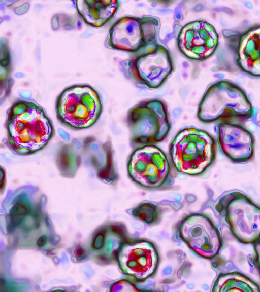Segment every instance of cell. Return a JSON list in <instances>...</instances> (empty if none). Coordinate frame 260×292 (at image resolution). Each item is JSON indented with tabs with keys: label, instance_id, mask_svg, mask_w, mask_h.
Listing matches in <instances>:
<instances>
[{
	"label": "cell",
	"instance_id": "cell-1",
	"mask_svg": "<svg viewBox=\"0 0 260 292\" xmlns=\"http://www.w3.org/2000/svg\"><path fill=\"white\" fill-rule=\"evenodd\" d=\"M3 143L14 155L35 154L55 134L53 124L45 110L31 99L18 98L6 112Z\"/></svg>",
	"mask_w": 260,
	"mask_h": 292
},
{
	"label": "cell",
	"instance_id": "cell-2",
	"mask_svg": "<svg viewBox=\"0 0 260 292\" xmlns=\"http://www.w3.org/2000/svg\"><path fill=\"white\" fill-rule=\"evenodd\" d=\"M216 153L214 138L194 127L181 129L169 147V159L174 169L192 176L203 173L214 161Z\"/></svg>",
	"mask_w": 260,
	"mask_h": 292
},
{
	"label": "cell",
	"instance_id": "cell-3",
	"mask_svg": "<svg viewBox=\"0 0 260 292\" xmlns=\"http://www.w3.org/2000/svg\"><path fill=\"white\" fill-rule=\"evenodd\" d=\"M55 112L59 122L73 130L92 126L100 118L103 103L98 91L86 84H77L64 89L57 96Z\"/></svg>",
	"mask_w": 260,
	"mask_h": 292
},
{
	"label": "cell",
	"instance_id": "cell-4",
	"mask_svg": "<svg viewBox=\"0 0 260 292\" xmlns=\"http://www.w3.org/2000/svg\"><path fill=\"white\" fill-rule=\"evenodd\" d=\"M174 169L166 153L155 144L135 148L128 157V175L136 185L149 190H164L174 182Z\"/></svg>",
	"mask_w": 260,
	"mask_h": 292
},
{
	"label": "cell",
	"instance_id": "cell-5",
	"mask_svg": "<svg viewBox=\"0 0 260 292\" xmlns=\"http://www.w3.org/2000/svg\"><path fill=\"white\" fill-rule=\"evenodd\" d=\"M131 132V143L135 148L162 141L168 135L171 123L166 109L155 107H143V105L133 108L127 117Z\"/></svg>",
	"mask_w": 260,
	"mask_h": 292
},
{
	"label": "cell",
	"instance_id": "cell-6",
	"mask_svg": "<svg viewBox=\"0 0 260 292\" xmlns=\"http://www.w3.org/2000/svg\"><path fill=\"white\" fill-rule=\"evenodd\" d=\"M117 260L123 274L140 282L154 274L159 257L152 242L144 239H129L122 245Z\"/></svg>",
	"mask_w": 260,
	"mask_h": 292
},
{
	"label": "cell",
	"instance_id": "cell-7",
	"mask_svg": "<svg viewBox=\"0 0 260 292\" xmlns=\"http://www.w3.org/2000/svg\"><path fill=\"white\" fill-rule=\"evenodd\" d=\"M177 236L201 257L211 258L218 251L217 231L210 220L203 214H192L185 217L180 224Z\"/></svg>",
	"mask_w": 260,
	"mask_h": 292
},
{
	"label": "cell",
	"instance_id": "cell-8",
	"mask_svg": "<svg viewBox=\"0 0 260 292\" xmlns=\"http://www.w3.org/2000/svg\"><path fill=\"white\" fill-rule=\"evenodd\" d=\"M216 130L219 149L230 159L236 163H244L252 158V134L240 123L220 122Z\"/></svg>",
	"mask_w": 260,
	"mask_h": 292
},
{
	"label": "cell",
	"instance_id": "cell-9",
	"mask_svg": "<svg viewBox=\"0 0 260 292\" xmlns=\"http://www.w3.org/2000/svg\"><path fill=\"white\" fill-rule=\"evenodd\" d=\"M180 39L184 53L196 58L207 56L217 45L215 33L202 22L188 25L181 33Z\"/></svg>",
	"mask_w": 260,
	"mask_h": 292
},
{
	"label": "cell",
	"instance_id": "cell-10",
	"mask_svg": "<svg viewBox=\"0 0 260 292\" xmlns=\"http://www.w3.org/2000/svg\"><path fill=\"white\" fill-rule=\"evenodd\" d=\"M73 2L82 20L95 28L103 26L110 19L117 8L116 1L81 0Z\"/></svg>",
	"mask_w": 260,
	"mask_h": 292
},
{
	"label": "cell",
	"instance_id": "cell-11",
	"mask_svg": "<svg viewBox=\"0 0 260 292\" xmlns=\"http://www.w3.org/2000/svg\"><path fill=\"white\" fill-rule=\"evenodd\" d=\"M29 209L25 204L23 203L17 202L12 208V213L15 215H23L28 213Z\"/></svg>",
	"mask_w": 260,
	"mask_h": 292
},
{
	"label": "cell",
	"instance_id": "cell-12",
	"mask_svg": "<svg viewBox=\"0 0 260 292\" xmlns=\"http://www.w3.org/2000/svg\"><path fill=\"white\" fill-rule=\"evenodd\" d=\"M46 241V237L45 236H42L38 240V244L40 246H42L44 245V244H45Z\"/></svg>",
	"mask_w": 260,
	"mask_h": 292
},
{
	"label": "cell",
	"instance_id": "cell-13",
	"mask_svg": "<svg viewBox=\"0 0 260 292\" xmlns=\"http://www.w3.org/2000/svg\"><path fill=\"white\" fill-rule=\"evenodd\" d=\"M75 253L77 256L80 257L84 253V251L81 248H78L75 251Z\"/></svg>",
	"mask_w": 260,
	"mask_h": 292
},
{
	"label": "cell",
	"instance_id": "cell-14",
	"mask_svg": "<svg viewBox=\"0 0 260 292\" xmlns=\"http://www.w3.org/2000/svg\"><path fill=\"white\" fill-rule=\"evenodd\" d=\"M247 7L250 9L252 7V5L250 2H247L245 4Z\"/></svg>",
	"mask_w": 260,
	"mask_h": 292
}]
</instances>
